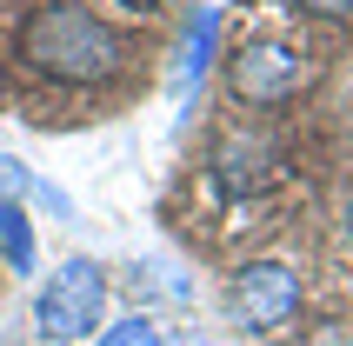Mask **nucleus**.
<instances>
[{"mask_svg":"<svg viewBox=\"0 0 353 346\" xmlns=\"http://www.w3.org/2000/svg\"><path fill=\"white\" fill-rule=\"evenodd\" d=\"M14 60L27 80L54 87V94H100L127 74L134 34L87 0H40L14 34Z\"/></svg>","mask_w":353,"mask_h":346,"instance_id":"nucleus-1","label":"nucleus"},{"mask_svg":"<svg viewBox=\"0 0 353 346\" xmlns=\"http://www.w3.org/2000/svg\"><path fill=\"white\" fill-rule=\"evenodd\" d=\"M220 80L240 107H287L314 80V47L300 27H247L220 54Z\"/></svg>","mask_w":353,"mask_h":346,"instance_id":"nucleus-2","label":"nucleus"},{"mask_svg":"<svg viewBox=\"0 0 353 346\" xmlns=\"http://www.w3.org/2000/svg\"><path fill=\"white\" fill-rule=\"evenodd\" d=\"M107 300H114L107 267L87 260V253H67L34 293V333L47 346H87L107 327Z\"/></svg>","mask_w":353,"mask_h":346,"instance_id":"nucleus-3","label":"nucleus"},{"mask_svg":"<svg viewBox=\"0 0 353 346\" xmlns=\"http://www.w3.org/2000/svg\"><path fill=\"white\" fill-rule=\"evenodd\" d=\"M300 300H307V287L287 260H240L227 273V320L240 333H280L300 313Z\"/></svg>","mask_w":353,"mask_h":346,"instance_id":"nucleus-4","label":"nucleus"},{"mask_svg":"<svg viewBox=\"0 0 353 346\" xmlns=\"http://www.w3.org/2000/svg\"><path fill=\"white\" fill-rule=\"evenodd\" d=\"M207 167H214L220 193H234V200H254V193H267L280 180V154L260 127H220Z\"/></svg>","mask_w":353,"mask_h":346,"instance_id":"nucleus-5","label":"nucleus"},{"mask_svg":"<svg viewBox=\"0 0 353 346\" xmlns=\"http://www.w3.org/2000/svg\"><path fill=\"white\" fill-rule=\"evenodd\" d=\"M220 67V7H187V27H180V47H174V100H194L200 80Z\"/></svg>","mask_w":353,"mask_h":346,"instance_id":"nucleus-6","label":"nucleus"},{"mask_svg":"<svg viewBox=\"0 0 353 346\" xmlns=\"http://www.w3.org/2000/svg\"><path fill=\"white\" fill-rule=\"evenodd\" d=\"M0 260H7V273H20V280H34V273H40L34 213L20 207V200H7V193H0Z\"/></svg>","mask_w":353,"mask_h":346,"instance_id":"nucleus-7","label":"nucleus"},{"mask_svg":"<svg viewBox=\"0 0 353 346\" xmlns=\"http://www.w3.org/2000/svg\"><path fill=\"white\" fill-rule=\"evenodd\" d=\"M0 193H7V200H20L27 213L40 207V213H54V220H74V200H67L60 187H47L34 167H20L14 154H0Z\"/></svg>","mask_w":353,"mask_h":346,"instance_id":"nucleus-8","label":"nucleus"},{"mask_svg":"<svg viewBox=\"0 0 353 346\" xmlns=\"http://www.w3.org/2000/svg\"><path fill=\"white\" fill-rule=\"evenodd\" d=\"M94 346H167V333H160L154 313H120L94 333Z\"/></svg>","mask_w":353,"mask_h":346,"instance_id":"nucleus-9","label":"nucleus"},{"mask_svg":"<svg viewBox=\"0 0 353 346\" xmlns=\"http://www.w3.org/2000/svg\"><path fill=\"white\" fill-rule=\"evenodd\" d=\"M287 14H320V20H347L353 14V0H280Z\"/></svg>","mask_w":353,"mask_h":346,"instance_id":"nucleus-10","label":"nucleus"},{"mask_svg":"<svg viewBox=\"0 0 353 346\" xmlns=\"http://www.w3.org/2000/svg\"><path fill=\"white\" fill-rule=\"evenodd\" d=\"M107 7H114V14H127V20H154L167 0H107Z\"/></svg>","mask_w":353,"mask_h":346,"instance_id":"nucleus-11","label":"nucleus"},{"mask_svg":"<svg viewBox=\"0 0 353 346\" xmlns=\"http://www.w3.org/2000/svg\"><path fill=\"white\" fill-rule=\"evenodd\" d=\"M340 240H347V247H353V187L340 193Z\"/></svg>","mask_w":353,"mask_h":346,"instance_id":"nucleus-12","label":"nucleus"}]
</instances>
